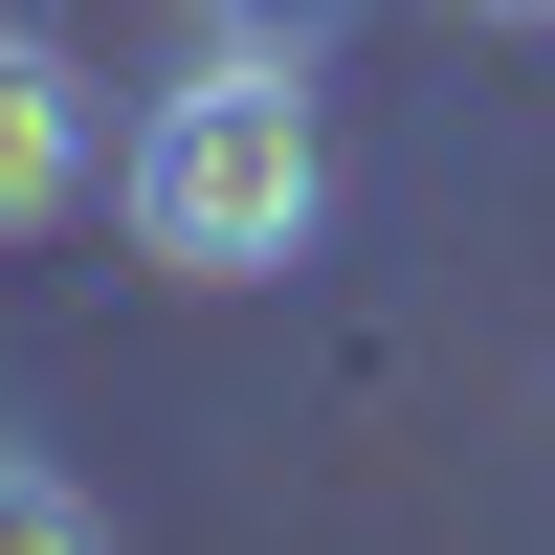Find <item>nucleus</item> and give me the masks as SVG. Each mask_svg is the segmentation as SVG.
Listing matches in <instances>:
<instances>
[{"instance_id":"f257e3e1","label":"nucleus","mask_w":555,"mask_h":555,"mask_svg":"<svg viewBox=\"0 0 555 555\" xmlns=\"http://www.w3.org/2000/svg\"><path fill=\"white\" fill-rule=\"evenodd\" d=\"M133 267L156 289H289L334 245V133H311V44H201L112 156Z\"/></svg>"},{"instance_id":"f03ea898","label":"nucleus","mask_w":555,"mask_h":555,"mask_svg":"<svg viewBox=\"0 0 555 555\" xmlns=\"http://www.w3.org/2000/svg\"><path fill=\"white\" fill-rule=\"evenodd\" d=\"M67 201H89V67L44 23H0V245H44Z\"/></svg>"},{"instance_id":"7ed1b4c3","label":"nucleus","mask_w":555,"mask_h":555,"mask_svg":"<svg viewBox=\"0 0 555 555\" xmlns=\"http://www.w3.org/2000/svg\"><path fill=\"white\" fill-rule=\"evenodd\" d=\"M0 555H112V512H89L44 444H0Z\"/></svg>"},{"instance_id":"20e7f679","label":"nucleus","mask_w":555,"mask_h":555,"mask_svg":"<svg viewBox=\"0 0 555 555\" xmlns=\"http://www.w3.org/2000/svg\"><path fill=\"white\" fill-rule=\"evenodd\" d=\"M356 0H201V44H334Z\"/></svg>"},{"instance_id":"39448f33","label":"nucleus","mask_w":555,"mask_h":555,"mask_svg":"<svg viewBox=\"0 0 555 555\" xmlns=\"http://www.w3.org/2000/svg\"><path fill=\"white\" fill-rule=\"evenodd\" d=\"M444 23H512V44H533V23H555V0H444Z\"/></svg>"}]
</instances>
